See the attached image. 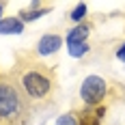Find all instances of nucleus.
Masks as SVG:
<instances>
[{
    "label": "nucleus",
    "mask_w": 125,
    "mask_h": 125,
    "mask_svg": "<svg viewBox=\"0 0 125 125\" xmlns=\"http://www.w3.org/2000/svg\"><path fill=\"white\" fill-rule=\"evenodd\" d=\"M86 15H88V7H86V2H78L73 9L69 11V15H67V17H69L73 24H82V22L86 20Z\"/></svg>",
    "instance_id": "6e6552de"
},
{
    "label": "nucleus",
    "mask_w": 125,
    "mask_h": 125,
    "mask_svg": "<svg viewBox=\"0 0 125 125\" xmlns=\"http://www.w3.org/2000/svg\"><path fill=\"white\" fill-rule=\"evenodd\" d=\"M26 24L15 15V17H2L0 20V35H22Z\"/></svg>",
    "instance_id": "0eeeda50"
},
{
    "label": "nucleus",
    "mask_w": 125,
    "mask_h": 125,
    "mask_svg": "<svg viewBox=\"0 0 125 125\" xmlns=\"http://www.w3.org/2000/svg\"><path fill=\"white\" fill-rule=\"evenodd\" d=\"M54 125H80V112L78 110H69V112L61 114Z\"/></svg>",
    "instance_id": "1a4fd4ad"
},
{
    "label": "nucleus",
    "mask_w": 125,
    "mask_h": 125,
    "mask_svg": "<svg viewBox=\"0 0 125 125\" xmlns=\"http://www.w3.org/2000/svg\"><path fill=\"white\" fill-rule=\"evenodd\" d=\"M88 52H91V45L88 43H78V45H71L69 48V54L73 58H82V56H86Z\"/></svg>",
    "instance_id": "9d476101"
},
{
    "label": "nucleus",
    "mask_w": 125,
    "mask_h": 125,
    "mask_svg": "<svg viewBox=\"0 0 125 125\" xmlns=\"http://www.w3.org/2000/svg\"><path fill=\"white\" fill-rule=\"evenodd\" d=\"M50 11H52V4L35 0V2H30V4H28L26 9H20V11H17V17H20V20H22L24 24H28V22L41 20L43 15H48Z\"/></svg>",
    "instance_id": "39448f33"
},
{
    "label": "nucleus",
    "mask_w": 125,
    "mask_h": 125,
    "mask_svg": "<svg viewBox=\"0 0 125 125\" xmlns=\"http://www.w3.org/2000/svg\"><path fill=\"white\" fill-rule=\"evenodd\" d=\"M116 56H119V61L125 62V43H121L119 45V52H116Z\"/></svg>",
    "instance_id": "9b49d317"
},
{
    "label": "nucleus",
    "mask_w": 125,
    "mask_h": 125,
    "mask_svg": "<svg viewBox=\"0 0 125 125\" xmlns=\"http://www.w3.org/2000/svg\"><path fill=\"white\" fill-rule=\"evenodd\" d=\"M32 112V106L13 82L9 71H0V125H28Z\"/></svg>",
    "instance_id": "f03ea898"
},
{
    "label": "nucleus",
    "mask_w": 125,
    "mask_h": 125,
    "mask_svg": "<svg viewBox=\"0 0 125 125\" xmlns=\"http://www.w3.org/2000/svg\"><path fill=\"white\" fill-rule=\"evenodd\" d=\"M91 30H93V22H88L84 20L82 24H75L73 28H69V32H67V48H71V45H78V43H86V37L91 35Z\"/></svg>",
    "instance_id": "423d86ee"
},
{
    "label": "nucleus",
    "mask_w": 125,
    "mask_h": 125,
    "mask_svg": "<svg viewBox=\"0 0 125 125\" xmlns=\"http://www.w3.org/2000/svg\"><path fill=\"white\" fill-rule=\"evenodd\" d=\"M9 75L17 88L24 93L32 110L48 108L58 91V78L48 62H43L35 52H17Z\"/></svg>",
    "instance_id": "f257e3e1"
},
{
    "label": "nucleus",
    "mask_w": 125,
    "mask_h": 125,
    "mask_svg": "<svg viewBox=\"0 0 125 125\" xmlns=\"http://www.w3.org/2000/svg\"><path fill=\"white\" fill-rule=\"evenodd\" d=\"M110 88L112 84L101 78V75H86L80 84V99L84 101L86 108H97V106H104L108 97H110Z\"/></svg>",
    "instance_id": "7ed1b4c3"
},
{
    "label": "nucleus",
    "mask_w": 125,
    "mask_h": 125,
    "mask_svg": "<svg viewBox=\"0 0 125 125\" xmlns=\"http://www.w3.org/2000/svg\"><path fill=\"white\" fill-rule=\"evenodd\" d=\"M62 45V37L61 32H45V35H41L37 41V45H35V54L37 56H50V54H56L58 48Z\"/></svg>",
    "instance_id": "20e7f679"
},
{
    "label": "nucleus",
    "mask_w": 125,
    "mask_h": 125,
    "mask_svg": "<svg viewBox=\"0 0 125 125\" xmlns=\"http://www.w3.org/2000/svg\"><path fill=\"white\" fill-rule=\"evenodd\" d=\"M4 9H7V2H0V20H2V15H4Z\"/></svg>",
    "instance_id": "f8f14e48"
}]
</instances>
